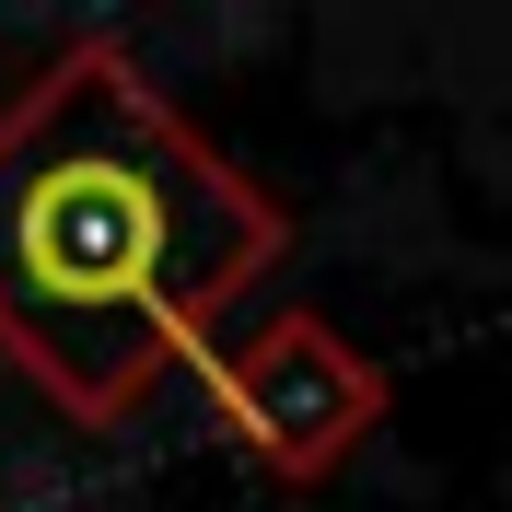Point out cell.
I'll use <instances>...</instances> for the list:
<instances>
[{
  "label": "cell",
  "instance_id": "6da1fadb",
  "mask_svg": "<svg viewBox=\"0 0 512 512\" xmlns=\"http://www.w3.org/2000/svg\"><path fill=\"white\" fill-rule=\"evenodd\" d=\"M280 268V210L82 35L0 117V338L82 431L152 408L233 291Z\"/></svg>",
  "mask_w": 512,
  "mask_h": 512
},
{
  "label": "cell",
  "instance_id": "7a4b0ae2",
  "mask_svg": "<svg viewBox=\"0 0 512 512\" xmlns=\"http://www.w3.org/2000/svg\"><path fill=\"white\" fill-rule=\"evenodd\" d=\"M210 408L268 478H326L384 419V373L326 315H268L233 361H210Z\"/></svg>",
  "mask_w": 512,
  "mask_h": 512
}]
</instances>
